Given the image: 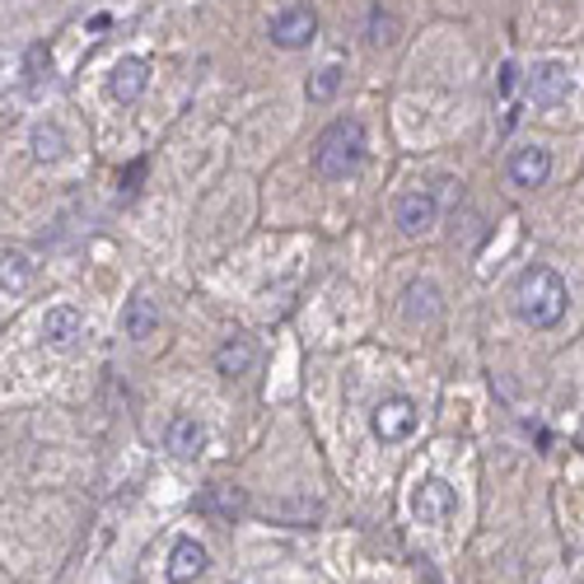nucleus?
Masks as SVG:
<instances>
[{"label":"nucleus","mask_w":584,"mask_h":584,"mask_svg":"<svg viewBox=\"0 0 584 584\" xmlns=\"http://www.w3.org/2000/svg\"><path fill=\"white\" fill-rule=\"evenodd\" d=\"M514 313L520 323L533 328V332H547L566 319V304H571V290L561 281L552 266H524L520 281H514Z\"/></svg>","instance_id":"nucleus-1"},{"label":"nucleus","mask_w":584,"mask_h":584,"mask_svg":"<svg viewBox=\"0 0 584 584\" xmlns=\"http://www.w3.org/2000/svg\"><path fill=\"white\" fill-rule=\"evenodd\" d=\"M528 99L537 108H561L571 99V66L566 61H533L528 71Z\"/></svg>","instance_id":"nucleus-6"},{"label":"nucleus","mask_w":584,"mask_h":584,"mask_svg":"<svg viewBox=\"0 0 584 584\" xmlns=\"http://www.w3.org/2000/svg\"><path fill=\"white\" fill-rule=\"evenodd\" d=\"M412 514L421 524H449L459 514V491L444 477H421L412 491Z\"/></svg>","instance_id":"nucleus-5"},{"label":"nucleus","mask_w":584,"mask_h":584,"mask_svg":"<svg viewBox=\"0 0 584 584\" xmlns=\"http://www.w3.org/2000/svg\"><path fill=\"white\" fill-rule=\"evenodd\" d=\"M207 547L197 543V537H178L173 543V552H169V566H164V575H169V584H192V580H201L207 575Z\"/></svg>","instance_id":"nucleus-11"},{"label":"nucleus","mask_w":584,"mask_h":584,"mask_svg":"<svg viewBox=\"0 0 584 584\" xmlns=\"http://www.w3.org/2000/svg\"><path fill=\"white\" fill-rule=\"evenodd\" d=\"M365 38H370V48H393V42L402 38L397 14L384 10V6H370V10H365Z\"/></svg>","instance_id":"nucleus-17"},{"label":"nucleus","mask_w":584,"mask_h":584,"mask_svg":"<svg viewBox=\"0 0 584 584\" xmlns=\"http://www.w3.org/2000/svg\"><path fill=\"white\" fill-rule=\"evenodd\" d=\"M393 220H397V230L407 234V239L431 234V230H435V220H440V201H435V192H425V188L402 192V197H397V207H393Z\"/></svg>","instance_id":"nucleus-7"},{"label":"nucleus","mask_w":584,"mask_h":584,"mask_svg":"<svg viewBox=\"0 0 584 584\" xmlns=\"http://www.w3.org/2000/svg\"><path fill=\"white\" fill-rule=\"evenodd\" d=\"M266 38H272L281 52H300V48H309V42L319 38V14H313L309 6H285V10L272 14Z\"/></svg>","instance_id":"nucleus-4"},{"label":"nucleus","mask_w":584,"mask_h":584,"mask_svg":"<svg viewBox=\"0 0 584 584\" xmlns=\"http://www.w3.org/2000/svg\"><path fill=\"white\" fill-rule=\"evenodd\" d=\"M122 332L131 336V342L154 336V332H160V304H154L150 295H131L127 309H122Z\"/></svg>","instance_id":"nucleus-15"},{"label":"nucleus","mask_w":584,"mask_h":584,"mask_svg":"<svg viewBox=\"0 0 584 584\" xmlns=\"http://www.w3.org/2000/svg\"><path fill=\"white\" fill-rule=\"evenodd\" d=\"M416 402L407 393H393L384 402H374V412H370V431L374 440H384V444H402L412 431H416Z\"/></svg>","instance_id":"nucleus-3"},{"label":"nucleus","mask_w":584,"mask_h":584,"mask_svg":"<svg viewBox=\"0 0 584 584\" xmlns=\"http://www.w3.org/2000/svg\"><path fill=\"white\" fill-rule=\"evenodd\" d=\"M84 336V319H80V309L71 304H57L42 313V342H48L52 351H71L75 342Z\"/></svg>","instance_id":"nucleus-10"},{"label":"nucleus","mask_w":584,"mask_h":584,"mask_svg":"<svg viewBox=\"0 0 584 584\" xmlns=\"http://www.w3.org/2000/svg\"><path fill=\"white\" fill-rule=\"evenodd\" d=\"M29 150H33V160L57 164V160H66V150H71V141H66V131H61L57 122H38V127L29 131Z\"/></svg>","instance_id":"nucleus-16"},{"label":"nucleus","mask_w":584,"mask_h":584,"mask_svg":"<svg viewBox=\"0 0 584 584\" xmlns=\"http://www.w3.org/2000/svg\"><path fill=\"white\" fill-rule=\"evenodd\" d=\"M342 66H323V71H313L309 75V84H304V94H309V103H328V99H336V89H342Z\"/></svg>","instance_id":"nucleus-19"},{"label":"nucleus","mask_w":584,"mask_h":584,"mask_svg":"<svg viewBox=\"0 0 584 584\" xmlns=\"http://www.w3.org/2000/svg\"><path fill=\"white\" fill-rule=\"evenodd\" d=\"M258 365V346L249 342V336H230V342L215 346V374L224 379H243Z\"/></svg>","instance_id":"nucleus-14"},{"label":"nucleus","mask_w":584,"mask_h":584,"mask_svg":"<svg viewBox=\"0 0 584 584\" xmlns=\"http://www.w3.org/2000/svg\"><path fill=\"white\" fill-rule=\"evenodd\" d=\"M164 449L173 459H201L207 454V425H201L197 416H173L169 431H164Z\"/></svg>","instance_id":"nucleus-12"},{"label":"nucleus","mask_w":584,"mask_h":584,"mask_svg":"<svg viewBox=\"0 0 584 584\" xmlns=\"http://www.w3.org/2000/svg\"><path fill=\"white\" fill-rule=\"evenodd\" d=\"M365 122L361 118H336L319 131V141H313V169H319V178H328V183H346V178L361 173L365 164Z\"/></svg>","instance_id":"nucleus-2"},{"label":"nucleus","mask_w":584,"mask_h":584,"mask_svg":"<svg viewBox=\"0 0 584 584\" xmlns=\"http://www.w3.org/2000/svg\"><path fill=\"white\" fill-rule=\"evenodd\" d=\"M33 281V262L19 253V249H6V272H0V285H6V300L24 295V285Z\"/></svg>","instance_id":"nucleus-18"},{"label":"nucleus","mask_w":584,"mask_h":584,"mask_svg":"<svg viewBox=\"0 0 584 584\" xmlns=\"http://www.w3.org/2000/svg\"><path fill=\"white\" fill-rule=\"evenodd\" d=\"M505 178H510L514 188H524V192L543 188L547 178H552V150L547 145H520L505 160Z\"/></svg>","instance_id":"nucleus-8"},{"label":"nucleus","mask_w":584,"mask_h":584,"mask_svg":"<svg viewBox=\"0 0 584 584\" xmlns=\"http://www.w3.org/2000/svg\"><path fill=\"white\" fill-rule=\"evenodd\" d=\"M42 61H52V57H48V48H42V42H38V48H29V80H33V89L42 84V75L52 80V66H48V71H42Z\"/></svg>","instance_id":"nucleus-20"},{"label":"nucleus","mask_w":584,"mask_h":584,"mask_svg":"<svg viewBox=\"0 0 584 584\" xmlns=\"http://www.w3.org/2000/svg\"><path fill=\"white\" fill-rule=\"evenodd\" d=\"M444 313V300H440V285L431 281H412L402 290V319L407 323H435Z\"/></svg>","instance_id":"nucleus-13"},{"label":"nucleus","mask_w":584,"mask_h":584,"mask_svg":"<svg viewBox=\"0 0 584 584\" xmlns=\"http://www.w3.org/2000/svg\"><path fill=\"white\" fill-rule=\"evenodd\" d=\"M150 89V61L145 57H122L108 71V99L112 103H137Z\"/></svg>","instance_id":"nucleus-9"}]
</instances>
